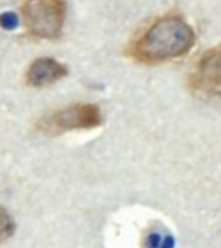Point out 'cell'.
Returning a JSON list of instances; mask_svg holds the SVG:
<instances>
[{
	"mask_svg": "<svg viewBox=\"0 0 221 248\" xmlns=\"http://www.w3.org/2000/svg\"><path fill=\"white\" fill-rule=\"evenodd\" d=\"M190 88L205 97H221V43L205 50L189 79Z\"/></svg>",
	"mask_w": 221,
	"mask_h": 248,
	"instance_id": "cell-4",
	"label": "cell"
},
{
	"mask_svg": "<svg viewBox=\"0 0 221 248\" xmlns=\"http://www.w3.org/2000/svg\"><path fill=\"white\" fill-rule=\"evenodd\" d=\"M174 238L160 232H151L145 238V248H174Z\"/></svg>",
	"mask_w": 221,
	"mask_h": 248,
	"instance_id": "cell-6",
	"label": "cell"
},
{
	"mask_svg": "<svg viewBox=\"0 0 221 248\" xmlns=\"http://www.w3.org/2000/svg\"><path fill=\"white\" fill-rule=\"evenodd\" d=\"M195 44V32L177 15L163 16L131 43L128 53L143 63H158L185 56Z\"/></svg>",
	"mask_w": 221,
	"mask_h": 248,
	"instance_id": "cell-1",
	"label": "cell"
},
{
	"mask_svg": "<svg viewBox=\"0 0 221 248\" xmlns=\"http://www.w3.org/2000/svg\"><path fill=\"white\" fill-rule=\"evenodd\" d=\"M0 26L5 30H15L18 26V17L13 12H4L0 15Z\"/></svg>",
	"mask_w": 221,
	"mask_h": 248,
	"instance_id": "cell-8",
	"label": "cell"
},
{
	"mask_svg": "<svg viewBox=\"0 0 221 248\" xmlns=\"http://www.w3.org/2000/svg\"><path fill=\"white\" fill-rule=\"evenodd\" d=\"M16 224L12 218L11 213L7 209L0 207V243L9 239L15 232Z\"/></svg>",
	"mask_w": 221,
	"mask_h": 248,
	"instance_id": "cell-7",
	"label": "cell"
},
{
	"mask_svg": "<svg viewBox=\"0 0 221 248\" xmlns=\"http://www.w3.org/2000/svg\"><path fill=\"white\" fill-rule=\"evenodd\" d=\"M102 123V112L95 104H74L56 110L39 120V131L47 135L93 129Z\"/></svg>",
	"mask_w": 221,
	"mask_h": 248,
	"instance_id": "cell-3",
	"label": "cell"
},
{
	"mask_svg": "<svg viewBox=\"0 0 221 248\" xmlns=\"http://www.w3.org/2000/svg\"><path fill=\"white\" fill-rule=\"evenodd\" d=\"M67 75V67L54 58L42 57L31 62L26 73V83L34 88L48 87Z\"/></svg>",
	"mask_w": 221,
	"mask_h": 248,
	"instance_id": "cell-5",
	"label": "cell"
},
{
	"mask_svg": "<svg viewBox=\"0 0 221 248\" xmlns=\"http://www.w3.org/2000/svg\"><path fill=\"white\" fill-rule=\"evenodd\" d=\"M22 16L29 34L54 40L63 29L66 4L63 0H27L22 5Z\"/></svg>",
	"mask_w": 221,
	"mask_h": 248,
	"instance_id": "cell-2",
	"label": "cell"
}]
</instances>
